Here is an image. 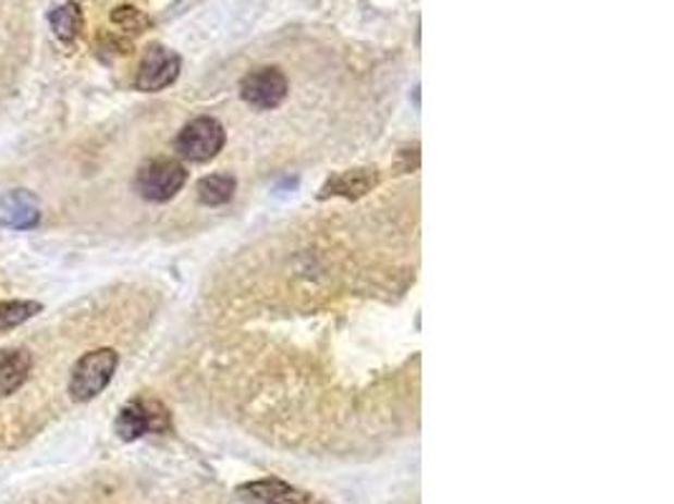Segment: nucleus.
Wrapping results in <instances>:
<instances>
[{
	"label": "nucleus",
	"mask_w": 674,
	"mask_h": 504,
	"mask_svg": "<svg viewBox=\"0 0 674 504\" xmlns=\"http://www.w3.org/2000/svg\"><path fill=\"white\" fill-rule=\"evenodd\" d=\"M119 356L112 348H97L91 354H86L82 361L74 366L71 373L69 391L76 402H89V398L99 396L101 391L109 386L112 376L117 371Z\"/></svg>",
	"instance_id": "nucleus-1"
},
{
	"label": "nucleus",
	"mask_w": 674,
	"mask_h": 504,
	"mask_svg": "<svg viewBox=\"0 0 674 504\" xmlns=\"http://www.w3.org/2000/svg\"><path fill=\"white\" fill-rule=\"evenodd\" d=\"M185 182H187L185 167L168 157L149 159V162L142 164L137 172V189L142 197L149 199V202H168V199H172L182 187H185Z\"/></svg>",
	"instance_id": "nucleus-2"
},
{
	"label": "nucleus",
	"mask_w": 674,
	"mask_h": 504,
	"mask_svg": "<svg viewBox=\"0 0 674 504\" xmlns=\"http://www.w3.org/2000/svg\"><path fill=\"white\" fill-rule=\"evenodd\" d=\"M225 147V130L218 119L200 116L189 122L177 137V151L189 162H208Z\"/></svg>",
	"instance_id": "nucleus-3"
},
{
	"label": "nucleus",
	"mask_w": 674,
	"mask_h": 504,
	"mask_svg": "<svg viewBox=\"0 0 674 504\" xmlns=\"http://www.w3.org/2000/svg\"><path fill=\"white\" fill-rule=\"evenodd\" d=\"M180 56L164 46H149L145 59L139 63L137 71V89L139 91H162L174 84L180 76Z\"/></svg>",
	"instance_id": "nucleus-4"
},
{
	"label": "nucleus",
	"mask_w": 674,
	"mask_h": 504,
	"mask_svg": "<svg viewBox=\"0 0 674 504\" xmlns=\"http://www.w3.org/2000/svg\"><path fill=\"white\" fill-rule=\"evenodd\" d=\"M241 94L250 107L275 109L289 94V82L279 69H258L243 78Z\"/></svg>",
	"instance_id": "nucleus-5"
},
{
	"label": "nucleus",
	"mask_w": 674,
	"mask_h": 504,
	"mask_svg": "<svg viewBox=\"0 0 674 504\" xmlns=\"http://www.w3.org/2000/svg\"><path fill=\"white\" fill-rule=\"evenodd\" d=\"M168 423V416L157 404L147 402H130L117 416V434L124 442L145 437L147 431H160Z\"/></svg>",
	"instance_id": "nucleus-6"
},
{
	"label": "nucleus",
	"mask_w": 674,
	"mask_h": 504,
	"mask_svg": "<svg viewBox=\"0 0 674 504\" xmlns=\"http://www.w3.org/2000/svg\"><path fill=\"white\" fill-rule=\"evenodd\" d=\"M41 222V205L34 192L11 189L0 197V228L34 230Z\"/></svg>",
	"instance_id": "nucleus-7"
},
{
	"label": "nucleus",
	"mask_w": 674,
	"mask_h": 504,
	"mask_svg": "<svg viewBox=\"0 0 674 504\" xmlns=\"http://www.w3.org/2000/svg\"><path fill=\"white\" fill-rule=\"evenodd\" d=\"M30 364V354L23 348H8L0 354V396H11L26 383Z\"/></svg>",
	"instance_id": "nucleus-8"
},
{
	"label": "nucleus",
	"mask_w": 674,
	"mask_h": 504,
	"mask_svg": "<svg viewBox=\"0 0 674 504\" xmlns=\"http://www.w3.org/2000/svg\"><path fill=\"white\" fill-rule=\"evenodd\" d=\"M235 195V180L230 174H210V177H203L197 184V197H200L203 205L218 207L225 205Z\"/></svg>",
	"instance_id": "nucleus-9"
},
{
	"label": "nucleus",
	"mask_w": 674,
	"mask_h": 504,
	"mask_svg": "<svg viewBox=\"0 0 674 504\" xmlns=\"http://www.w3.org/2000/svg\"><path fill=\"white\" fill-rule=\"evenodd\" d=\"M36 314H41V303L36 300H8L0 303V333L13 331L21 323H26Z\"/></svg>",
	"instance_id": "nucleus-10"
},
{
	"label": "nucleus",
	"mask_w": 674,
	"mask_h": 504,
	"mask_svg": "<svg viewBox=\"0 0 674 504\" xmlns=\"http://www.w3.org/2000/svg\"><path fill=\"white\" fill-rule=\"evenodd\" d=\"M51 21V28L53 34H57L61 41H74L78 30H82V11H78L76 3H66V5H59L57 11H53L49 15Z\"/></svg>",
	"instance_id": "nucleus-11"
},
{
	"label": "nucleus",
	"mask_w": 674,
	"mask_h": 504,
	"mask_svg": "<svg viewBox=\"0 0 674 504\" xmlns=\"http://www.w3.org/2000/svg\"><path fill=\"white\" fill-rule=\"evenodd\" d=\"M371 184H375V170H356V172H346L344 177H339L336 182H331L327 189L336 192V195H361V192H367Z\"/></svg>",
	"instance_id": "nucleus-12"
},
{
	"label": "nucleus",
	"mask_w": 674,
	"mask_h": 504,
	"mask_svg": "<svg viewBox=\"0 0 674 504\" xmlns=\"http://www.w3.org/2000/svg\"><path fill=\"white\" fill-rule=\"evenodd\" d=\"M112 21L117 23L119 28L130 30V34H142L149 26V19L142 11H137V8L132 5H119L114 8L112 13Z\"/></svg>",
	"instance_id": "nucleus-13"
}]
</instances>
